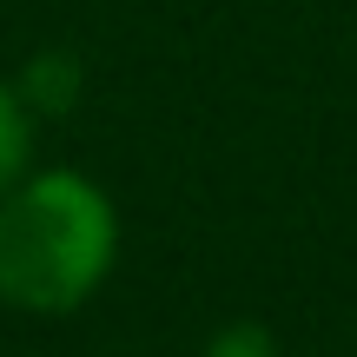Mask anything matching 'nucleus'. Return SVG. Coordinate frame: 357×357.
<instances>
[{
	"instance_id": "4",
	"label": "nucleus",
	"mask_w": 357,
	"mask_h": 357,
	"mask_svg": "<svg viewBox=\"0 0 357 357\" xmlns=\"http://www.w3.org/2000/svg\"><path fill=\"white\" fill-rule=\"evenodd\" d=\"M199 357H284V344H278V331H271V324L231 318V324H218V331L205 337Z\"/></svg>"
},
{
	"instance_id": "3",
	"label": "nucleus",
	"mask_w": 357,
	"mask_h": 357,
	"mask_svg": "<svg viewBox=\"0 0 357 357\" xmlns=\"http://www.w3.org/2000/svg\"><path fill=\"white\" fill-rule=\"evenodd\" d=\"M33 139H40L33 106L20 100V86H13V79H0V192L33 166Z\"/></svg>"
},
{
	"instance_id": "2",
	"label": "nucleus",
	"mask_w": 357,
	"mask_h": 357,
	"mask_svg": "<svg viewBox=\"0 0 357 357\" xmlns=\"http://www.w3.org/2000/svg\"><path fill=\"white\" fill-rule=\"evenodd\" d=\"M13 86H20V100L33 106V119H53V113H66V106L79 100V60L73 53H40Z\"/></svg>"
},
{
	"instance_id": "1",
	"label": "nucleus",
	"mask_w": 357,
	"mask_h": 357,
	"mask_svg": "<svg viewBox=\"0 0 357 357\" xmlns=\"http://www.w3.org/2000/svg\"><path fill=\"white\" fill-rule=\"evenodd\" d=\"M119 265V205L73 166H26L0 192V305L73 318Z\"/></svg>"
}]
</instances>
